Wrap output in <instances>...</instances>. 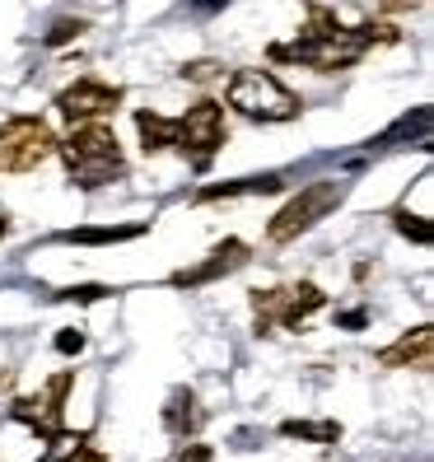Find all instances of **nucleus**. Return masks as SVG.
I'll return each mask as SVG.
<instances>
[{"label":"nucleus","instance_id":"25","mask_svg":"<svg viewBox=\"0 0 434 462\" xmlns=\"http://www.w3.org/2000/svg\"><path fill=\"white\" fill-rule=\"evenodd\" d=\"M369 322V313L365 309H350V313H337V328H346V332H360Z\"/></svg>","mask_w":434,"mask_h":462},{"label":"nucleus","instance_id":"23","mask_svg":"<svg viewBox=\"0 0 434 462\" xmlns=\"http://www.w3.org/2000/svg\"><path fill=\"white\" fill-rule=\"evenodd\" d=\"M57 350H61V356H79V350H85V332L61 328V332H57Z\"/></svg>","mask_w":434,"mask_h":462},{"label":"nucleus","instance_id":"7","mask_svg":"<svg viewBox=\"0 0 434 462\" xmlns=\"http://www.w3.org/2000/svg\"><path fill=\"white\" fill-rule=\"evenodd\" d=\"M57 154V135L42 117H5L0 122V173H33Z\"/></svg>","mask_w":434,"mask_h":462},{"label":"nucleus","instance_id":"22","mask_svg":"<svg viewBox=\"0 0 434 462\" xmlns=\"http://www.w3.org/2000/svg\"><path fill=\"white\" fill-rule=\"evenodd\" d=\"M210 457H215V453H210L206 444H178L164 462H210Z\"/></svg>","mask_w":434,"mask_h":462},{"label":"nucleus","instance_id":"24","mask_svg":"<svg viewBox=\"0 0 434 462\" xmlns=\"http://www.w3.org/2000/svg\"><path fill=\"white\" fill-rule=\"evenodd\" d=\"M61 462H107V457H103V453H98V448H94V444L85 439V444H75V448H70V453H66Z\"/></svg>","mask_w":434,"mask_h":462},{"label":"nucleus","instance_id":"14","mask_svg":"<svg viewBox=\"0 0 434 462\" xmlns=\"http://www.w3.org/2000/svg\"><path fill=\"white\" fill-rule=\"evenodd\" d=\"M135 131H141V150L145 154H164V150H173V117H164V113H135Z\"/></svg>","mask_w":434,"mask_h":462},{"label":"nucleus","instance_id":"8","mask_svg":"<svg viewBox=\"0 0 434 462\" xmlns=\"http://www.w3.org/2000/svg\"><path fill=\"white\" fill-rule=\"evenodd\" d=\"M75 383V369H61V374H51L47 378V388L38 397H19L10 406V416L19 425H29L38 439H57V434L66 430V393Z\"/></svg>","mask_w":434,"mask_h":462},{"label":"nucleus","instance_id":"1","mask_svg":"<svg viewBox=\"0 0 434 462\" xmlns=\"http://www.w3.org/2000/svg\"><path fill=\"white\" fill-rule=\"evenodd\" d=\"M374 42H397V29H388V23H365V29L350 33V29H337V23H328L322 14L309 10V29L294 42H276L266 57L285 61V66H309L318 75H337V70H350L356 61H365Z\"/></svg>","mask_w":434,"mask_h":462},{"label":"nucleus","instance_id":"21","mask_svg":"<svg viewBox=\"0 0 434 462\" xmlns=\"http://www.w3.org/2000/svg\"><path fill=\"white\" fill-rule=\"evenodd\" d=\"M79 33H85V23H79V19H57V23H51V33H47V42L61 47V42H70V38H79Z\"/></svg>","mask_w":434,"mask_h":462},{"label":"nucleus","instance_id":"16","mask_svg":"<svg viewBox=\"0 0 434 462\" xmlns=\"http://www.w3.org/2000/svg\"><path fill=\"white\" fill-rule=\"evenodd\" d=\"M425 135H429V107H416V117H411V113L397 117L374 145H383V150H388V145H397V141H425Z\"/></svg>","mask_w":434,"mask_h":462},{"label":"nucleus","instance_id":"18","mask_svg":"<svg viewBox=\"0 0 434 462\" xmlns=\"http://www.w3.org/2000/svg\"><path fill=\"white\" fill-rule=\"evenodd\" d=\"M392 225H397V234H406V238H416V243H434V229H429V220L425 215H411V210H392Z\"/></svg>","mask_w":434,"mask_h":462},{"label":"nucleus","instance_id":"19","mask_svg":"<svg viewBox=\"0 0 434 462\" xmlns=\"http://www.w3.org/2000/svg\"><path fill=\"white\" fill-rule=\"evenodd\" d=\"M107 294H113L107 285H70V290L51 294V299H61V304H98V299H107Z\"/></svg>","mask_w":434,"mask_h":462},{"label":"nucleus","instance_id":"15","mask_svg":"<svg viewBox=\"0 0 434 462\" xmlns=\"http://www.w3.org/2000/svg\"><path fill=\"white\" fill-rule=\"evenodd\" d=\"M145 225H113V229H61V243H79V248H98V243H126V238H141Z\"/></svg>","mask_w":434,"mask_h":462},{"label":"nucleus","instance_id":"5","mask_svg":"<svg viewBox=\"0 0 434 462\" xmlns=\"http://www.w3.org/2000/svg\"><path fill=\"white\" fill-rule=\"evenodd\" d=\"M346 192H350V182H341V178H318V182H309L300 197H290L276 215H271L266 238H271V243H294L300 234H309L318 220H328V215L346 201Z\"/></svg>","mask_w":434,"mask_h":462},{"label":"nucleus","instance_id":"17","mask_svg":"<svg viewBox=\"0 0 434 462\" xmlns=\"http://www.w3.org/2000/svg\"><path fill=\"white\" fill-rule=\"evenodd\" d=\"M281 434H285V439H304V444H337L341 425L337 420H285Z\"/></svg>","mask_w":434,"mask_h":462},{"label":"nucleus","instance_id":"13","mask_svg":"<svg viewBox=\"0 0 434 462\" xmlns=\"http://www.w3.org/2000/svg\"><path fill=\"white\" fill-rule=\"evenodd\" d=\"M285 178L281 173H262V178H234V182H215V187H201V192L192 197L197 206L206 201H234V197H271V192H281Z\"/></svg>","mask_w":434,"mask_h":462},{"label":"nucleus","instance_id":"12","mask_svg":"<svg viewBox=\"0 0 434 462\" xmlns=\"http://www.w3.org/2000/svg\"><path fill=\"white\" fill-rule=\"evenodd\" d=\"M378 365L383 369H429L434 365V328H416V332H406L397 337L388 350H378Z\"/></svg>","mask_w":434,"mask_h":462},{"label":"nucleus","instance_id":"6","mask_svg":"<svg viewBox=\"0 0 434 462\" xmlns=\"http://www.w3.org/2000/svg\"><path fill=\"white\" fill-rule=\"evenodd\" d=\"M225 141H229V126H225V107L215 98H201L197 107H187L182 117H173V150L197 173L210 169V159L220 154Z\"/></svg>","mask_w":434,"mask_h":462},{"label":"nucleus","instance_id":"9","mask_svg":"<svg viewBox=\"0 0 434 462\" xmlns=\"http://www.w3.org/2000/svg\"><path fill=\"white\" fill-rule=\"evenodd\" d=\"M122 89L117 85H103V79H75V85H66L57 94V113L75 126H89V122H103V117H113L117 107H122Z\"/></svg>","mask_w":434,"mask_h":462},{"label":"nucleus","instance_id":"4","mask_svg":"<svg viewBox=\"0 0 434 462\" xmlns=\"http://www.w3.org/2000/svg\"><path fill=\"white\" fill-rule=\"evenodd\" d=\"M328 304L313 281H290V285H276V290H253V318H257V332L271 337V332H300L304 322Z\"/></svg>","mask_w":434,"mask_h":462},{"label":"nucleus","instance_id":"26","mask_svg":"<svg viewBox=\"0 0 434 462\" xmlns=\"http://www.w3.org/2000/svg\"><path fill=\"white\" fill-rule=\"evenodd\" d=\"M10 234V220H5V215H0V238H5Z\"/></svg>","mask_w":434,"mask_h":462},{"label":"nucleus","instance_id":"3","mask_svg":"<svg viewBox=\"0 0 434 462\" xmlns=\"http://www.w3.org/2000/svg\"><path fill=\"white\" fill-rule=\"evenodd\" d=\"M225 98L234 113L253 117V122H294L304 113L300 94H290L271 70H234L225 85Z\"/></svg>","mask_w":434,"mask_h":462},{"label":"nucleus","instance_id":"20","mask_svg":"<svg viewBox=\"0 0 434 462\" xmlns=\"http://www.w3.org/2000/svg\"><path fill=\"white\" fill-rule=\"evenodd\" d=\"M220 75H225L220 61H187L182 66V79H192V85H215Z\"/></svg>","mask_w":434,"mask_h":462},{"label":"nucleus","instance_id":"10","mask_svg":"<svg viewBox=\"0 0 434 462\" xmlns=\"http://www.w3.org/2000/svg\"><path fill=\"white\" fill-rule=\"evenodd\" d=\"M248 257H253V248H248L243 238H225V243H215V248L206 253V262L173 271L169 285H178V290H201V285H215V281L234 276L238 266H248Z\"/></svg>","mask_w":434,"mask_h":462},{"label":"nucleus","instance_id":"11","mask_svg":"<svg viewBox=\"0 0 434 462\" xmlns=\"http://www.w3.org/2000/svg\"><path fill=\"white\" fill-rule=\"evenodd\" d=\"M164 434L169 439H182V444H192L197 434H201V425H206V411H201V397L192 393V388H173L169 393V402H164Z\"/></svg>","mask_w":434,"mask_h":462},{"label":"nucleus","instance_id":"2","mask_svg":"<svg viewBox=\"0 0 434 462\" xmlns=\"http://www.w3.org/2000/svg\"><path fill=\"white\" fill-rule=\"evenodd\" d=\"M57 154H61L70 182L85 187V192H98V187L117 182V178L126 173V154H122L117 131L103 126V122L75 126L66 141H57Z\"/></svg>","mask_w":434,"mask_h":462}]
</instances>
